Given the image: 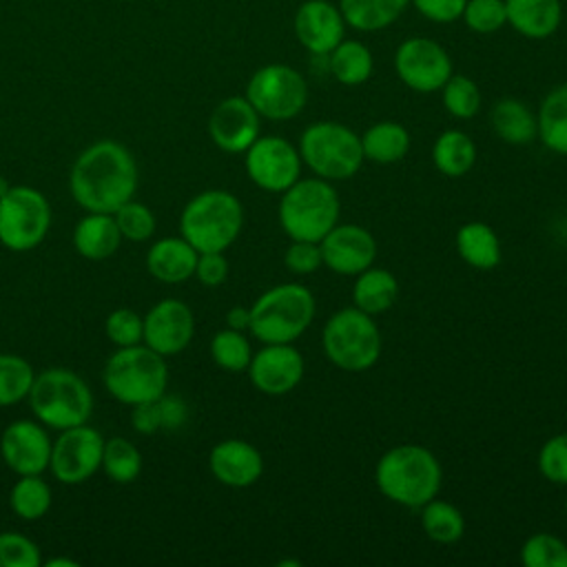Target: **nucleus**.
Here are the masks:
<instances>
[{"label":"nucleus","instance_id":"8fccbe9b","mask_svg":"<svg viewBox=\"0 0 567 567\" xmlns=\"http://www.w3.org/2000/svg\"><path fill=\"white\" fill-rule=\"evenodd\" d=\"M226 328L246 332V330L250 328V308L233 306V308L226 312Z\"/></svg>","mask_w":567,"mask_h":567},{"label":"nucleus","instance_id":"c85d7f7f","mask_svg":"<svg viewBox=\"0 0 567 567\" xmlns=\"http://www.w3.org/2000/svg\"><path fill=\"white\" fill-rule=\"evenodd\" d=\"M363 157L374 164H396L401 162L410 151V133L403 124L383 120L374 122L363 135H361Z\"/></svg>","mask_w":567,"mask_h":567},{"label":"nucleus","instance_id":"6e6552de","mask_svg":"<svg viewBox=\"0 0 567 567\" xmlns=\"http://www.w3.org/2000/svg\"><path fill=\"white\" fill-rule=\"evenodd\" d=\"M102 381L113 399L126 405L153 401L166 392L168 368L159 352L146 343L117 348L102 372Z\"/></svg>","mask_w":567,"mask_h":567},{"label":"nucleus","instance_id":"473e14b6","mask_svg":"<svg viewBox=\"0 0 567 567\" xmlns=\"http://www.w3.org/2000/svg\"><path fill=\"white\" fill-rule=\"evenodd\" d=\"M328 55V69L339 84L359 86L372 75V53L359 40H341Z\"/></svg>","mask_w":567,"mask_h":567},{"label":"nucleus","instance_id":"c756f323","mask_svg":"<svg viewBox=\"0 0 567 567\" xmlns=\"http://www.w3.org/2000/svg\"><path fill=\"white\" fill-rule=\"evenodd\" d=\"M474 162H476V144L467 133L458 128H447L436 137L432 146V164L441 175L463 177L465 173L472 171Z\"/></svg>","mask_w":567,"mask_h":567},{"label":"nucleus","instance_id":"a19ab883","mask_svg":"<svg viewBox=\"0 0 567 567\" xmlns=\"http://www.w3.org/2000/svg\"><path fill=\"white\" fill-rule=\"evenodd\" d=\"M115 224L122 233V239L128 241H146L155 233V215L146 204H140L135 199L124 202L115 213Z\"/></svg>","mask_w":567,"mask_h":567},{"label":"nucleus","instance_id":"5701e85b","mask_svg":"<svg viewBox=\"0 0 567 567\" xmlns=\"http://www.w3.org/2000/svg\"><path fill=\"white\" fill-rule=\"evenodd\" d=\"M122 244V233L113 213H89L73 228V246L78 255L91 261H102L115 255Z\"/></svg>","mask_w":567,"mask_h":567},{"label":"nucleus","instance_id":"3c124183","mask_svg":"<svg viewBox=\"0 0 567 567\" xmlns=\"http://www.w3.org/2000/svg\"><path fill=\"white\" fill-rule=\"evenodd\" d=\"M44 565L47 567H78V560H73V558H51Z\"/></svg>","mask_w":567,"mask_h":567},{"label":"nucleus","instance_id":"ddd939ff","mask_svg":"<svg viewBox=\"0 0 567 567\" xmlns=\"http://www.w3.org/2000/svg\"><path fill=\"white\" fill-rule=\"evenodd\" d=\"M104 436L86 423L60 430L53 441L49 470L64 485H80L102 467Z\"/></svg>","mask_w":567,"mask_h":567},{"label":"nucleus","instance_id":"2eb2a0df","mask_svg":"<svg viewBox=\"0 0 567 567\" xmlns=\"http://www.w3.org/2000/svg\"><path fill=\"white\" fill-rule=\"evenodd\" d=\"M246 372L261 394L284 396L301 383L306 361L292 343H264L261 350L252 352Z\"/></svg>","mask_w":567,"mask_h":567},{"label":"nucleus","instance_id":"79ce46f5","mask_svg":"<svg viewBox=\"0 0 567 567\" xmlns=\"http://www.w3.org/2000/svg\"><path fill=\"white\" fill-rule=\"evenodd\" d=\"M40 547L24 534L0 532V567H40Z\"/></svg>","mask_w":567,"mask_h":567},{"label":"nucleus","instance_id":"7c9ffc66","mask_svg":"<svg viewBox=\"0 0 567 567\" xmlns=\"http://www.w3.org/2000/svg\"><path fill=\"white\" fill-rule=\"evenodd\" d=\"M536 122L543 146L556 155H567V82L543 97Z\"/></svg>","mask_w":567,"mask_h":567},{"label":"nucleus","instance_id":"9b49d317","mask_svg":"<svg viewBox=\"0 0 567 567\" xmlns=\"http://www.w3.org/2000/svg\"><path fill=\"white\" fill-rule=\"evenodd\" d=\"M246 100L259 117L284 122L297 117L308 102L306 78L288 64H266L246 84Z\"/></svg>","mask_w":567,"mask_h":567},{"label":"nucleus","instance_id":"f3484780","mask_svg":"<svg viewBox=\"0 0 567 567\" xmlns=\"http://www.w3.org/2000/svg\"><path fill=\"white\" fill-rule=\"evenodd\" d=\"M323 266L337 275L357 277L365 268L374 266L377 239L359 224H337L319 241Z\"/></svg>","mask_w":567,"mask_h":567},{"label":"nucleus","instance_id":"412c9836","mask_svg":"<svg viewBox=\"0 0 567 567\" xmlns=\"http://www.w3.org/2000/svg\"><path fill=\"white\" fill-rule=\"evenodd\" d=\"M210 474L226 487H250L264 474L261 452L244 439H224L208 454Z\"/></svg>","mask_w":567,"mask_h":567},{"label":"nucleus","instance_id":"f8f14e48","mask_svg":"<svg viewBox=\"0 0 567 567\" xmlns=\"http://www.w3.org/2000/svg\"><path fill=\"white\" fill-rule=\"evenodd\" d=\"M246 175L268 193H284L301 177L299 148L281 135H259L246 151Z\"/></svg>","mask_w":567,"mask_h":567},{"label":"nucleus","instance_id":"f704fd0d","mask_svg":"<svg viewBox=\"0 0 567 567\" xmlns=\"http://www.w3.org/2000/svg\"><path fill=\"white\" fill-rule=\"evenodd\" d=\"M53 503L49 483L40 474L20 476L9 492V507L22 520H40Z\"/></svg>","mask_w":567,"mask_h":567},{"label":"nucleus","instance_id":"4468645a","mask_svg":"<svg viewBox=\"0 0 567 567\" xmlns=\"http://www.w3.org/2000/svg\"><path fill=\"white\" fill-rule=\"evenodd\" d=\"M394 69L408 89L434 93L452 75V58L430 38H408L394 53Z\"/></svg>","mask_w":567,"mask_h":567},{"label":"nucleus","instance_id":"dca6fc26","mask_svg":"<svg viewBox=\"0 0 567 567\" xmlns=\"http://www.w3.org/2000/svg\"><path fill=\"white\" fill-rule=\"evenodd\" d=\"M51 439L40 421L20 419L9 423L0 436V454L18 476L42 474L51 461Z\"/></svg>","mask_w":567,"mask_h":567},{"label":"nucleus","instance_id":"1a4fd4ad","mask_svg":"<svg viewBox=\"0 0 567 567\" xmlns=\"http://www.w3.org/2000/svg\"><path fill=\"white\" fill-rule=\"evenodd\" d=\"M301 162L312 171L315 177L328 182H343L359 173L363 166L361 135L341 122H315L303 128L299 137Z\"/></svg>","mask_w":567,"mask_h":567},{"label":"nucleus","instance_id":"39448f33","mask_svg":"<svg viewBox=\"0 0 567 567\" xmlns=\"http://www.w3.org/2000/svg\"><path fill=\"white\" fill-rule=\"evenodd\" d=\"M317 301L301 284H279L250 306L248 332L261 343H295L312 323Z\"/></svg>","mask_w":567,"mask_h":567},{"label":"nucleus","instance_id":"c03bdc74","mask_svg":"<svg viewBox=\"0 0 567 567\" xmlns=\"http://www.w3.org/2000/svg\"><path fill=\"white\" fill-rule=\"evenodd\" d=\"M461 18L476 33H494L507 22L505 0H467Z\"/></svg>","mask_w":567,"mask_h":567},{"label":"nucleus","instance_id":"b1692460","mask_svg":"<svg viewBox=\"0 0 567 567\" xmlns=\"http://www.w3.org/2000/svg\"><path fill=\"white\" fill-rule=\"evenodd\" d=\"M507 22L525 38H549L563 20L560 0H505Z\"/></svg>","mask_w":567,"mask_h":567},{"label":"nucleus","instance_id":"423d86ee","mask_svg":"<svg viewBox=\"0 0 567 567\" xmlns=\"http://www.w3.org/2000/svg\"><path fill=\"white\" fill-rule=\"evenodd\" d=\"M27 399L35 421L58 432L86 423L93 412V394L86 381L69 368L38 372Z\"/></svg>","mask_w":567,"mask_h":567},{"label":"nucleus","instance_id":"ea45409f","mask_svg":"<svg viewBox=\"0 0 567 567\" xmlns=\"http://www.w3.org/2000/svg\"><path fill=\"white\" fill-rule=\"evenodd\" d=\"M443 106L456 120H470L481 111V91L474 80L465 75H450L441 86Z\"/></svg>","mask_w":567,"mask_h":567},{"label":"nucleus","instance_id":"f03ea898","mask_svg":"<svg viewBox=\"0 0 567 567\" xmlns=\"http://www.w3.org/2000/svg\"><path fill=\"white\" fill-rule=\"evenodd\" d=\"M379 492L408 509H419L443 485V470L432 450L416 443H401L383 452L374 465Z\"/></svg>","mask_w":567,"mask_h":567},{"label":"nucleus","instance_id":"7ed1b4c3","mask_svg":"<svg viewBox=\"0 0 567 567\" xmlns=\"http://www.w3.org/2000/svg\"><path fill=\"white\" fill-rule=\"evenodd\" d=\"M339 213L337 188L321 177H299L281 193L277 206L281 230L301 241H321L339 224Z\"/></svg>","mask_w":567,"mask_h":567},{"label":"nucleus","instance_id":"20e7f679","mask_svg":"<svg viewBox=\"0 0 567 567\" xmlns=\"http://www.w3.org/2000/svg\"><path fill=\"white\" fill-rule=\"evenodd\" d=\"M244 226V206L221 188L202 190L188 199L179 215L182 237L197 252H224L235 244Z\"/></svg>","mask_w":567,"mask_h":567},{"label":"nucleus","instance_id":"603ef678","mask_svg":"<svg viewBox=\"0 0 567 567\" xmlns=\"http://www.w3.org/2000/svg\"><path fill=\"white\" fill-rule=\"evenodd\" d=\"M9 188H11V184H9L4 177H0V197H2V195H7V190H9Z\"/></svg>","mask_w":567,"mask_h":567},{"label":"nucleus","instance_id":"bb28decb","mask_svg":"<svg viewBox=\"0 0 567 567\" xmlns=\"http://www.w3.org/2000/svg\"><path fill=\"white\" fill-rule=\"evenodd\" d=\"M399 297V281L396 277L385 270L370 266L354 277L352 284V306L368 315H381L394 306Z\"/></svg>","mask_w":567,"mask_h":567},{"label":"nucleus","instance_id":"393cba45","mask_svg":"<svg viewBox=\"0 0 567 567\" xmlns=\"http://www.w3.org/2000/svg\"><path fill=\"white\" fill-rule=\"evenodd\" d=\"M458 257L476 270H494L503 259L496 230L485 221H465L454 237Z\"/></svg>","mask_w":567,"mask_h":567},{"label":"nucleus","instance_id":"f257e3e1","mask_svg":"<svg viewBox=\"0 0 567 567\" xmlns=\"http://www.w3.org/2000/svg\"><path fill=\"white\" fill-rule=\"evenodd\" d=\"M69 188L86 213H115L135 195V157L115 140H97L75 157Z\"/></svg>","mask_w":567,"mask_h":567},{"label":"nucleus","instance_id":"72a5a7b5","mask_svg":"<svg viewBox=\"0 0 567 567\" xmlns=\"http://www.w3.org/2000/svg\"><path fill=\"white\" fill-rule=\"evenodd\" d=\"M419 509H421V527L430 540L441 545H452L461 540V536L465 534V516L456 505L434 496Z\"/></svg>","mask_w":567,"mask_h":567},{"label":"nucleus","instance_id":"6ab92c4d","mask_svg":"<svg viewBox=\"0 0 567 567\" xmlns=\"http://www.w3.org/2000/svg\"><path fill=\"white\" fill-rule=\"evenodd\" d=\"M259 113L239 95L221 100L208 117V135L224 153H244L259 137Z\"/></svg>","mask_w":567,"mask_h":567},{"label":"nucleus","instance_id":"4be33fe9","mask_svg":"<svg viewBox=\"0 0 567 567\" xmlns=\"http://www.w3.org/2000/svg\"><path fill=\"white\" fill-rule=\"evenodd\" d=\"M197 255L184 237H164L148 248L146 268L157 281L182 284L195 275Z\"/></svg>","mask_w":567,"mask_h":567},{"label":"nucleus","instance_id":"0eeeda50","mask_svg":"<svg viewBox=\"0 0 567 567\" xmlns=\"http://www.w3.org/2000/svg\"><path fill=\"white\" fill-rule=\"evenodd\" d=\"M321 348L326 359L339 370L365 372L379 361L383 339L372 315L348 306L326 321Z\"/></svg>","mask_w":567,"mask_h":567},{"label":"nucleus","instance_id":"a18cd8bd","mask_svg":"<svg viewBox=\"0 0 567 567\" xmlns=\"http://www.w3.org/2000/svg\"><path fill=\"white\" fill-rule=\"evenodd\" d=\"M106 337L117 346V348H126V346H135L142 343V334H144V319L131 310V308H117L106 317L104 323Z\"/></svg>","mask_w":567,"mask_h":567},{"label":"nucleus","instance_id":"49530a36","mask_svg":"<svg viewBox=\"0 0 567 567\" xmlns=\"http://www.w3.org/2000/svg\"><path fill=\"white\" fill-rule=\"evenodd\" d=\"M284 266L295 275H312L323 266V255L319 241L290 239V246L284 252Z\"/></svg>","mask_w":567,"mask_h":567},{"label":"nucleus","instance_id":"37998d69","mask_svg":"<svg viewBox=\"0 0 567 567\" xmlns=\"http://www.w3.org/2000/svg\"><path fill=\"white\" fill-rule=\"evenodd\" d=\"M538 472L554 485H567V432L554 434L540 445Z\"/></svg>","mask_w":567,"mask_h":567},{"label":"nucleus","instance_id":"a211bd4d","mask_svg":"<svg viewBox=\"0 0 567 567\" xmlns=\"http://www.w3.org/2000/svg\"><path fill=\"white\" fill-rule=\"evenodd\" d=\"M142 341L162 357L179 354L195 334L193 310L179 299L157 301L144 317Z\"/></svg>","mask_w":567,"mask_h":567},{"label":"nucleus","instance_id":"cd10ccee","mask_svg":"<svg viewBox=\"0 0 567 567\" xmlns=\"http://www.w3.org/2000/svg\"><path fill=\"white\" fill-rule=\"evenodd\" d=\"M188 419V405L182 396L162 394L153 401L133 405L131 423L133 430L140 434H155V432H173L179 430Z\"/></svg>","mask_w":567,"mask_h":567},{"label":"nucleus","instance_id":"4c0bfd02","mask_svg":"<svg viewBox=\"0 0 567 567\" xmlns=\"http://www.w3.org/2000/svg\"><path fill=\"white\" fill-rule=\"evenodd\" d=\"M210 357L226 372H244L252 359V348L241 330L224 328L210 339Z\"/></svg>","mask_w":567,"mask_h":567},{"label":"nucleus","instance_id":"aec40b11","mask_svg":"<svg viewBox=\"0 0 567 567\" xmlns=\"http://www.w3.org/2000/svg\"><path fill=\"white\" fill-rule=\"evenodd\" d=\"M295 33L315 55H328L346 33V20L328 0H306L295 13Z\"/></svg>","mask_w":567,"mask_h":567},{"label":"nucleus","instance_id":"de8ad7c7","mask_svg":"<svg viewBox=\"0 0 567 567\" xmlns=\"http://www.w3.org/2000/svg\"><path fill=\"white\" fill-rule=\"evenodd\" d=\"M195 277L208 288L221 286L228 277V259L224 257V252H199Z\"/></svg>","mask_w":567,"mask_h":567},{"label":"nucleus","instance_id":"09e8293b","mask_svg":"<svg viewBox=\"0 0 567 567\" xmlns=\"http://www.w3.org/2000/svg\"><path fill=\"white\" fill-rule=\"evenodd\" d=\"M432 22H452L463 16L467 0H410Z\"/></svg>","mask_w":567,"mask_h":567},{"label":"nucleus","instance_id":"864d4df0","mask_svg":"<svg viewBox=\"0 0 567 567\" xmlns=\"http://www.w3.org/2000/svg\"><path fill=\"white\" fill-rule=\"evenodd\" d=\"M565 516H567V496H565Z\"/></svg>","mask_w":567,"mask_h":567},{"label":"nucleus","instance_id":"e433bc0d","mask_svg":"<svg viewBox=\"0 0 567 567\" xmlns=\"http://www.w3.org/2000/svg\"><path fill=\"white\" fill-rule=\"evenodd\" d=\"M35 372L31 363L11 352L0 354V408L13 405L29 396V390L33 385Z\"/></svg>","mask_w":567,"mask_h":567},{"label":"nucleus","instance_id":"58836bf2","mask_svg":"<svg viewBox=\"0 0 567 567\" xmlns=\"http://www.w3.org/2000/svg\"><path fill=\"white\" fill-rule=\"evenodd\" d=\"M525 567H567V543L549 532H536L520 547Z\"/></svg>","mask_w":567,"mask_h":567},{"label":"nucleus","instance_id":"9d476101","mask_svg":"<svg viewBox=\"0 0 567 567\" xmlns=\"http://www.w3.org/2000/svg\"><path fill=\"white\" fill-rule=\"evenodd\" d=\"M51 228L49 199L31 186H11L0 197V244L13 252L40 246Z\"/></svg>","mask_w":567,"mask_h":567},{"label":"nucleus","instance_id":"c9c22d12","mask_svg":"<svg viewBox=\"0 0 567 567\" xmlns=\"http://www.w3.org/2000/svg\"><path fill=\"white\" fill-rule=\"evenodd\" d=\"M102 470L113 483H133L142 472V452L128 439L113 436L104 441Z\"/></svg>","mask_w":567,"mask_h":567},{"label":"nucleus","instance_id":"2f4dec72","mask_svg":"<svg viewBox=\"0 0 567 567\" xmlns=\"http://www.w3.org/2000/svg\"><path fill=\"white\" fill-rule=\"evenodd\" d=\"M410 0H339V11L348 27L357 31H379L390 27Z\"/></svg>","mask_w":567,"mask_h":567},{"label":"nucleus","instance_id":"a878e982","mask_svg":"<svg viewBox=\"0 0 567 567\" xmlns=\"http://www.w3.org/2000/svg\"><path fill=\"white\" fill-rule=\"evenodd\" d=\"M492 128L505 144L527 146L538 137L536 115L516 97H503L492 106Z\"/></svg>","mask_w":567,"mask_h":567}]
</instances>
